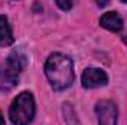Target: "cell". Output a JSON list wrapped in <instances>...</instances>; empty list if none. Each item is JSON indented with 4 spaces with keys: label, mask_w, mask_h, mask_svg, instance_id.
I'll use <instances>...</instances> for the list:
<instances>
[{
    "label": "cell",
    "mask_w": 127,
    "mask_h": 125,
    "mask_svg": "<svg viewBox=\"0 0 127 125\" xmlns=\"http://www.w3.org/2000/svg\"><path fill=\"white\" fill-rule=\"evenodd\" d=\"M46 77L53 90L62 91L74 83V66L72 61L62 53H53L47 58L44 65Z\"/></svg>",
    "instance_id": "cell-1"
},
{
    "label": "cell",
    "mask_w": 127,
    "mask_h": 125,
    "mask_svg": "<svg viewBox=\"0 0 127 125\" xmlns=\"http://www.w3.org/2000/svg\"><path fill=\"white\" fill-rule=\"evenodd\" d=\"M27 66V56L22 50H13L7 59L0 65V90L10 91L19 80L21 72Z\"/></svg>",
    "instance_id": "cell-2"
},
{
    "label": "cell",
    "mask_w": 127,
    "mask_h": 125,
    "mask_svg": "<svg viewBox=\"0 0 127 125\" xmlns=\"http://www.w3.org/2000/svg\"><path fill=\"white\" fill-rule=\"evenodd\" d=\"M35 113L34 97L30 91H22L16 96L9 107V118L13 125H28Z\"/></svg>",
    "instance_id": "cell-3"
},
{
    "label": "cell",
    "mask_w": 127,
    "mask_h": 125,
    "mask_svg": "<svg viewBox=\"0 0 127 125\" xmlns=\"http://www.w3.org/2000/svg\"><path fill=\"white\" fill-rule=\"evenodd\" d=\"M96 116L99 125H117L118 109L111 100H100L96 104Z\"/></svg>",
    "instance_id": "cell-4"
},
{
    "label": "cell",
    "mask_w": 127,
    "mask_h": 125,
    "mask_svg": "<svg viewBox=\"0 0 127 125\" xmlns=\"http://www.w3.org/2000/svg\"><path fill=\"white\" fill-rule=\"evenodd\" d=\"M81 83L84 88H97V87H103L108 83V75L99 69V68H87L83 72L81 77Z\"/></svg>",
    "instance_id": "cell-5"
},
{
    "label": "cell",
    "mask_w": 127,
    "mask_h": 125,
    "mask_svg": "<svg viewBox=\"0 0 127 125\" xmlns=\"http://www.w3.org/2000/svg\"><path fill=\"white\" fill-rule=\"evenodd\" d=\"M99 24L109 31H121L124 22H123V18L117 12H106L105 15H102Z\"/></svg>",
    "instance_id": "cell-6"
},
{
    "label": "cell",
    "mask_w": 127,
    "mask_h": 125,
    "mask_svg": "<svg viewBox=\"0 0 127 125\" xmlns=\"http://www.w3.org/2000/svg\"><path fill=\"white\" fill-rule=\"evenodd\" d=\"M13 40L15 38H13V32L9 24V19L6 16H0V46L7 47L13 44Z\"/></svg>",
    "instance_id": "cell-7"
},
{
    "label": "cell",
    "mask_w": 127,
    "mask_h": 125,
    "mask_svg": "<svg viewBox=\"0 0 127 125\" xmlns=\"http://www.w3.org/2000/svg\"><path fill=\"white\" fill-rule=\"evenodd\" d=\"M56 4H58L61 9H64V10H69V9L72 7V3H71V1H61V0H58Z\"/></svg>",
    "instance_id": "cell-8"
},
{
    "label": "cell",
    "mask_w": 127,
    "mask_h": 125,
    "mask_svg": "<svg viewBox=\"0 0 127 125\" xmlns=\"http://www.w3.org/2000/svg\"><path fill=\"white\" fill-rule=\"evenodd\" d=\"M0 125H4V118L1 116V113H0Z\"/></svg>",
    "instance_id": "cell-9"
}]
</instances>
